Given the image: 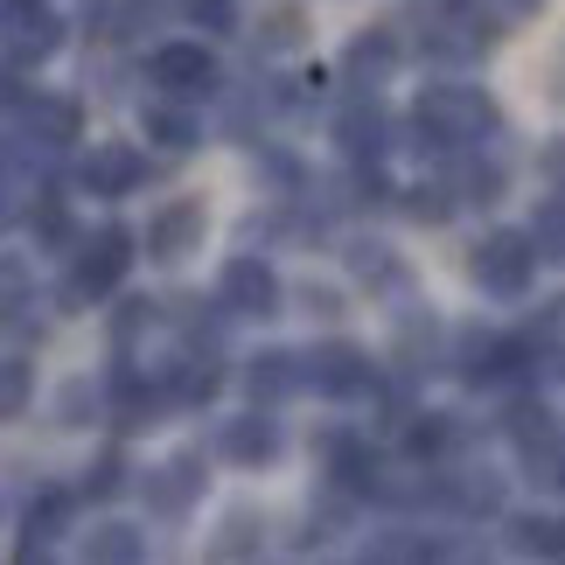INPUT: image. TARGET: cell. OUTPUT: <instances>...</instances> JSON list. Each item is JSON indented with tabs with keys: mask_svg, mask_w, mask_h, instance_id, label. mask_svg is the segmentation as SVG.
Segmentation results:
<instances>
[{
	"mask_svg": "<svg viewBox=\"0 0 565 565\" xmlns=\"http://www.w3.org/2000/svg\"><path fill=\"white\" fill-rule=\"evenodd\" d=\"M412 126H419V147H475L482 134L503 126V113H495L489 92H468V84H433V92L419 98V113H412Z\"/></svg>",
	"mask_w": 565,
	"mask_h": 565,
	"instance_id": "6da1fadb",
	"label": "cell"
},
{
	"mask_svg": "<svg viewBox=\"0 0 565 565\" xmlns=\"http://www.w3.org/2000/svg\"><path fill=\"white\" fill-rule=\"evenodd\" d=\"M531 266H537V252H531L524 231H495V237H482V245H475V258H468V273L482 279L489 294H503V300L531 287Z\"/></svg>",
	"mask_w": 565,
	"mask_h": 565,
	"instance_id": "7a4b0ae2",
	"label": "cell"
},
{
	"mask_svg": "<svg viewBox=\"0 0 565 565\" xmlns=\"http://www.w3.org/2000/svg\"><path fill=\"white\" fill-rule=\"evenodd\" d=\"M126 266H134V237H126V231H98L92 245L77 252L71 294H77V300H98V294H113L119 279H126Z\"/></svg>",
	"mask_w": 565,
	"mask_h": 565,
	"instance_id": "3957f363",
	"label": "cell"
},
{
	"mask_svg": "<svg viewBox=\"0 0 565 565\" xmlns=\"http://www.w3.org/2000/svg\"><path fill=\"white\" fill-rule=\"evenodd\" d=\"M147 77H154L168 98H203L216 84V63H210V50H195V42H168V50L147 56Z\"/></svg>",
	"mask_w": 565,
	"mask_h": 565,
	"instance_id": "277c9868",
	"label": "cell"
},
{
	"mask_svg": "<svg viewBox=\"0 0 565 565\" xmlns=\"http://www.w3.org/2000/svg\"><path fill=\"white\" fill-rule=\"evenodd\" d=\"M308 377H315V391H329V398H363V391L377 384L371 356H363L356 342H329V350H315L308 356Z\"/></svg>",
	"mask_w": 565,
	"mask_h": 565,
	"instance_id": "5b68a950",
	"label": "cell"
},
{
	"mask_svg": "<svg viewBox=\"0 0 565 565\" xmlns=\"http://www.w3.org/2000/svg\"><path fill=\"white\" fill-rule=\"evenodd\" d=\"M224 308L231 315H279V273L266 258H231L224 266Z\"/></svg>",
	"mask_w": 565,
	"mask_h": 565,
	"instance_id": "8992f818",
	"label": "cell"
},
{
	"mask_svg": "<svg viewBox=\"0 0 565 565\" xmlns=\"http://www.w3.org/2000/svg\"><path fill=\"white\" fill-rule=\"evenodd\" d=\"M203 231H210V216H203V203H168L161 216H154V231H147V252L154 258H168V266H175V258H189L195 245H203Z\"/></svg>",
	"mask_w": 565,
	"mask_h": 565,
	"instance_id": "52a82bcc",
	"label": "cell"
},
{
	"mask_svg": "<svg viewBox=\"0 0 565 565\" xmlns=\"http://www.w3.org/2000/svg\"><path fill=\"white\" fill-rule=\"evenodd\" d=\"M510 440H516V454H524V461L565 468V433H558V419H552L545 405H516V412H510Z\"/></svg>",
	"mask_w": 565,
	"mask_h": 565,
	"instance_id": "ba28073f",
	"label": "cell"
},
{
	"mask_svg": "<svg viewBox=\"0 0 565 565\" xmlns=\"http://www.w3.org/2000/svg\"><path fill=\"white\" fill-rule=\"evenodd\" d=\"M140 175H147V168H140L134 147H92V154H84V168H77V182L92 189V195H126Z\"/></svg>",
	"mask_w": 565,
	"mask_h": 565,
	"instance_id": "9c48e42d",
	"label": "cell"
},
{
	"mask_svg": "<svg viewBox=\"0 0 565 565\" xmlns=\"http://www.w3.org/2000/svg\"><path fill=\"white\" fill-rule=\"evenodd\" d=\"M195 495H203V468H195L189 454L147 475V510H154V516H182V510L195 503Z\"/></svg>",
	"mask_w": 565,
	"mask_h": 565,
	"instance_id": "30bf717a",
	"label": "cell"
},
{
	"mask_svg": "<svg viewBox=\"0 0 565 565\" xmlns=\"http://www.w3.org/2000/svg\"><path fill=\"white\" fill-rule=\"evenodd\" d=\"M224 454H231L237 468H266L273 454H279V426L258 419V412H252V419H231L224 426Z\"/></svg>",
	"mask_w": 565,
	"mask_h": 565,
	"instance_id": "8fae6325",
	"label": "cell"
},
{
	"mask_svg": "<svg viewBox=\"0 0 565 565\" xmlns=\"http://www.w3.org/2000/svg\"><path fill=\"white\" fill-rule=\"evenodd\" d=\"M294 384H300V371H294V356H287V350H266V356H252V371H245L252 405H273V398H287Z\"/></svg>",
	"mask_w": 565,
	"mask_h": 565,
	"instance_id": "7c38bea8",
	"label": "cell"
},
{
	"mask_svg": "<svg viewBox=\"0 0 565 565\" xmlns=\"http://www.w3.org/2000/svg\"><path fill=\"white\" fill-rule=\"evenodd\" d=\"M140 126H147V140L175 147V154H182V147H195V140H203V126H195V119L182 113V105H147V113H140Z\"/></svg>",
	"mask_w": 565,
	"mask_h": 565,
	"instance_id": "4fadbf2b",
	"label": "cell"
},
{
	"mask_svg": "<svg viewBox=\"0 0 565 565\" xmlns=\"http://www.w3.org/2000/svg\"><path fill=\"white\" fill-rule=\"evenodd\" d=\"M391 63H398V42H391L384 29H371V35H356V42H350V56H342V71H350V77L363 84V77H384Z\"/></svg>",
	"mask_w": 565,
	"mask_h": 565,
	"instance_id": "5bb4252c",
	"label": "cell"
},
{
	"mask_svg": "<svg viewBox=\"0 0 565 565\" xmlns=\"http://www.w3.org/2000/svg\"><path fill=\"white\" fill-rule=\"evenodd\" d=\"M29 134L50 140V147L77 140V105H71V98H35V105H29Z\"/></svg>",
	"mask_w": 565,
	"mask_h": 565,
	"instance_id": "9a60e30c",
	"label": "cell"
},
{
	"mask_svg": "<svg viewBox=\"0 0 565 565\" xmlns=\"http://www.w3.org/2000/svg\"><path fill=\"white\" fill-rule=\"evenodd\" d=\"M35 398V363L29 356H0V419H21Z\"/></svg>",
	"mask_w": 565,
	"mask_h": 565,
	"instance_id": "2e32d148",
	"label": "cell"
},
{
	"mask_svg": "<svg viewBox=\"0 0 565 565\" xmlns=\"http://www.w3.org/2000/svg\"><path fill=\"white\" fill-rule=\"evenodd\" d=\"M63 516H71V495H42V503L29 510V537H21V558L50 552V537L63 531Z\"/></svg>",
	"mask_w": 565,
	"mask_h": 565,
	"instance_id": "e0dca14e",
	"label": "cell"
},
{
	"mask_svg": "<svg viewBox=\"0 0 565 565\" xmlns=\"http://www.w3.org/2000/svg\"><path fill=\"white\" fill-rule=\"evenodd\" d=\"M50 50H56V21H50V14H42L35 0H29V8L14 14V56L29 63V56H50Z\"/></svg>",
	"mask_w": 565,
	"mask_h": 565,
	"instance_id": "ac0fdd59",
	"label": "cell"
},
{
	"mask_svg": "<svg viewBox=\"0 0 565 565\" xmlns=\"http://www.w3.org/2000/svg\"><path fill=\"white\" fill-rule=\"evenodd\" d=\"M524 237H531V252H537V258H565V195L531 216V231H524Z\"/></svg>",
	"mask_w": 565,
	"mask_h": 565,
	"instance_id": "d6986e66",
	"label": "cell"
},
{
	"mask_svg": "<svg viewBox=\"0 0 565 565\" xmlns=\"http://www.w3.org/2000/svg\"><path fill=\"white\" fill-rule=\"evenodd\" d=\"M92 558H105V565H126V558H140L147 545H140V531H126V524H105V531H92V545H84Z\"/></svg>",
	"mask_w": 565,
	"mask_h": 565,
	"instance_id": "ffe728a7",
	"label": "cell"
},
{
	"mask_svg": "<svg viewBox=\"0 0 565 565\" xmlns=\"http://www.w3.org/2000/svg\"><path fill=\"white\" fill-rule=\"evenodd\" d=\"M454 195H468V203H495V195H503V168H489V161H468L461 175L447 182Z\"/></svg>",
	"mask_w": 565,
	"mask_h": 565,
	"instance_id": "44dd1931",
	"label": "cell"
},
{
	"mask_svg": "<svg viewBox=\"0 0 565 565\" xmlns=\"http://www.w3.org/2000/svg\"><path fill=\"white\" fill-rule=\"evenodd\" d=\"M516 545L545 552V558H565V524L558 516H524V524H516Z\"/></svg>",
	"mask_w": 565,
	"mask_h": 565,
	"instance_id": "7402d4cb",
	"label": "cell"
},
{
	"mask_svg": "<svg viewBox=\"0 0 565 565\" xmlns=\"http://www.w3.org/2000/svg\"><path fill=\"white\" fill-rule=\"evenodd\" d=\"M335 475L350 489H377V454H363L356 440H335Z\"/></svg>",
	"mask_w": 565,
	"mask_h": 565,
	"instance_id": "603a6c76",
	"label": "cell"
},
{
	"mask_svg": "<svg viewBox=\"0 0 565 565\" xmlns=\"http://www.w3.org/2000/svg\"><path fill=\"white\" fill-rule=\"evenodd\" d=\"M377 134H384V113H377V105H350V113H342V140H350L356 154H363V147L377 154V147H384Z\"/></svg>",
	"mask_w": 565,
	"mask_h": 565,
	"instance_id": "cb8c5ba5",
	"label": "cell"
},
{
	"mask_svg": "<svg viewBox=\"0 0 565 565\" xmlns=\"http://www.w3.org/2000/svg\"><path fill=\"white\" fill-rule=\"evenodd\" d=\"M258 531H266V524H258L252 510H237L231 524H224V537H216V558H252L258 552Z\"/></svg>",
	"mask_w": 565,
	"mask_h": 565,
	"instance_id": "d4e9b609",
	"label": "cell"
},
{
	"mask_svg": "<svg viewBox=\"0 0 565 565\" xmlns=\"http://www.w3.org/2000/svg\"><path fill=\"white\" fill-rule=\"evenodd\" d=\"M405 210L419 216V224H447V216H454V189H447V182H419Z\"/></svg>",
	"mask_w": 565,
	"mask_h": 565,
	"instance_id": "484cf974",
	"label": "cell"
},
{
	"mask_svg": "<svg viewBox=\"0 0 565 565\" xmlns=\"http://www.w3.org/2000/svg\"><path fill=\"white\" fill-rule=\"evenodd\" d=\"M350 266L371 279V287H391V279H398V258H391L384 245H356V252H350Z\"/></svg>",
	"mask_w": 565,
	"mask_h": 565,
	"instance_id": "4316f807",
	"label": "cell"
},
{
	"mask_svg": "<svg viewBox=\"0 0 565 565\" xmlns=\"http://www.w3.org/2000/svg\"><path fill=\"white\" fill-rule=\"evenodd\" d=\"M182 14L195 29H237V0H182Z\"/></svg>",
	"mask_w": 565,
	"mask_h": 565,
	"instance_id": "83f0119b",
	"label": "cell"
},
{
	"mask_svg": "<svg viewBox=\"0 0 565 565\" xmlns=\"http://www.w3.org/2000/svg\"><path fill=\"white\" fill-rule=\"evenodd\" d=\"M119 489H126V461H119V454H105V461L84 475V495H119Z\"/></svg>",
	"mask_w": 565,
	"mask_h": 565,
	"instance_id": "f1b7e54d",
	"label": "cell"
},
{
	"mask_svg": "<svg viewBox=\"0 0 565 565\" xmlns=\"http://www.w3.org/2000/svg\"><path fill=\"white\" fill-rule=\"evenodd\" d=\"M175 391L189 405H203V398H216V371L210 363H182V377H175Z\"/></svg>",
	"mask_w": 565,
	"mask_h": 565,
	"instance_id": "f546056e",
	"label": "cell"
},
{
	"mask_svg": "<svg viewBox=\"0 0 565 565\" xmlns=\"http://www.w3.org/2000/svg\"><path fill=\"white\" fill-rule=\"evenodd\" d=\"M405 447L419 454V461H426V454H440V447H447V419H433V412H426V419L405 433Z\"/></svg>",
	"mask_w": 565,
	"mask_h": 565,
	"instance_id": "4dcf8cb0",
	"label": "cell"
},
{
	"mask_svg": "<svg viewBox=\"0 0 565 565\" xmlns=\"http://www.w3.org/2000/svg\"><path fill=\"white\" fill-rule=\"evenodd\" d=\"M294 42H300V14H294V8L266 14V50H294Z\"/></svg>",
	"mask_w": 565,
	"mask_h": 565,
	"instance_id": "1f68e13d",
	"label": "cell"
},
{
	"mask_svg": "<svg viewBox=\"0 0 565 565\" xmlns=\"http://www.w3.org/2000/svg\"><path fill=\"white\" fill-rule=\"evenodd\" d=\"M29 224H35L42 237H71V216H63V203H56V195H42V203H35V216H29Z\"/></svg>",
	"mask_w": 565,
	"mask_h": 565,
	"instance_id": "d6a6232c",
	"label": "cell"
},
{
	"mask_svg": "<svg viewBox=\"0 0 565 565\" xmlns=\"http://www.w3.org/2000/svg\"><path fill=\"white\" fill-rule=\"evenodd\" d=\"M537 175L552 182V195H565V140H552L545 154H537Z\"/></svg>",
	"mask_w": 565,
	"mask_h": 565,
	"instance_id": "836d02e7",
	"label": "cell"
},
{
	"mask_svg": "<svg viewBox=\"0 0 565 565\" xmlns=\"http://www.w3.org/2000/svg\"><path fill=\"white\" fill-rule=\"evenodd\" d=\"M147 321H154V300H126V315H119V342H134Z\"/></svg>",
	"mask_w": 565,
	"mask_h": 565,
	"instance_id": "e575fe53",
	"label": "cell"
},
{
	"mask_svg": "<svg viewBox=\"0 0 565 565\" xmlns=\"http://www.w3.org/2000/svg\"><path fill=\"white\" fill-rule=\"evenodd\" d=\"M503 8H510V14H537V8H545V0H503Z\"/></svg>",
	"mask_w": 565,
	"mask_h": 565,
	"instance_id": "d590c367",
	"label": "cell"
},
{
	"mask_svg": "<svg viewBox=\"0 0 565 565\" xmlns=\"http://www.w3.org/2000/svg\"><path fill=\"white\" fill-rule=\"evenodd\" d=\"M0 224H8V203H0Z\"/></svg>",
	"mask_w": 565,
	"mask_h": 565,
	"instance_id": "8d00e7d4",
	"label": "cell"
},
{
	"mask_svg": "<svg viewBox=\"0 0 565 565\" xmlns=\"http://www.w3.org/2000/svg\"><path fill=\"white\" fill-rule=\"evenodd\" d=\"M558 84H565V71H558Z\"/></svg>",
	"mask_w": 565,
	"mask_h": 565,
	"instance_id": "74e56055",
	"label": "cell"
}]
</instances>
